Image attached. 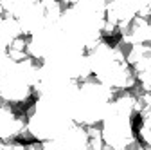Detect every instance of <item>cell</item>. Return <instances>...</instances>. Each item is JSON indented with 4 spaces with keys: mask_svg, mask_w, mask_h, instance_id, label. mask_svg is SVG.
<instances>
[{
    "mask_svg": "<svg viewBox=\"0 0 151 150\" xmlns=\"http://www.w3.org/2000/svg\"><path fill=\"white\" fill-rule=\"evenodd\" d=\"M43 62L27 58L20 63L7 62L0 69V98L9 105L25 107L32 98V87L38 82Z\"/></svg>",
    "mask_w": 151,
    "mask_h": 150,
    "instance_id": "1",
    "label": "cell"
},
{
    "mask_svg": "<svg viewBox=\"0 0 151 150\" xmlns=\"http://www.w3.org/2000/svg\"><path fill=\"white\" fill-rule=\"evenodd\" d=\"M113 94L115 92L103 85L93 74L81 80L72 103V121L83 127L99 125L106 116Z\"/></svg>",
    "mask_w": 151,
    "mask_h": 150,
    "instance_id": "2",
    "label": "cell"
},
{
    "mask_svg": "<svg viewBox=\"0 0 151 150\" xmlns=\"http://www.w3.org/2000/svg\"><path fill=\"white\" fill-rule=\"evenodd\" d=\"M101 132H103L104 145L110 150H122L131 139H135L131 119L115 114L111 110L106 112L104 119L101 121Z\"/></svg>",
    "mask_w": 151,
    "mask_h": 150,
    "instance_id": "3",
    "label": "cell"
},
{
    "mask_svg": "<svg viewBox=\"0 0 151 150\" xmlns=\"http://www.w3.org/2000/svg\"><path fill=\"white\" fill-rule=\"evenodd\" d=\"M29 130L27 108L18 105L0 107V139H22Z\"/></svg>",
    "mask_w": 151,
    "mask_h": 150,
    "instance_id": "4",
    "label": "cell"
},
{
    "mask_svg": "<svg viewBox=\"0 0 151 150\" xmlns=\"http://www.w3.org/2000/svg\"><path fill=\"white\" fill-rule=\"evenodd\" d=\"M119 34L121 38H124L131 45L149 44L151 42V20H146V18L137 15L128 24H122L119 27Z\"/></svg>",
    "mask_w": 151,
    "mask_h": 150,
    "instance_id": "5",
    "label": "cell"
},
{
    "mask_svg": "<svg viewBox=\"0 0 151 150\" xmlns=\"http://www.w3.org/2000/svg\"><path fill=\"white\" fill-rule=\"evenodd\" d=\"M56 150H88L86 128L79 123H72L63 134L54 139Z\"/></svg>",
    "mask_w": 151,
    "mask_h": 150,
    "instance_id": "6",
    "label": "cell"
},
{
    "mask_svg": "<svg viewBox=\"0 0 151 150\" xmlns=\"http://www.w3.org/2000/svg\"><path fill=\"white\" fill-rule=\"evenodd\" d=\"M135 11L129 9L122 0H113L106 4V20L121 27L122 24H128L131 18H135Z\"/></svg>",
    "mask_w": 151,
    "mask_h": 150,
    "instance_id": "7",
    "label": "cell"
},
{
    "mask_svg": "<svg viewBox=\"0 0 151 150\" xmlns=\"http://www.w3.org/2000/svg\"><path fill=\"white\" fill-rule=\"evenodd\" d=\"M27 42H29V36L22 34V36L14 38L7 45V54H9V60L11 62L20 63V62H24V60L29 58V54H27Z\"/></svg>",
    "mask_w": 151,
    "mask_h": 150,
    "instance_id": "8",
    "label": "cell"
},
{
    "mask_svg": "<svg viewBox=\"0 0 151 150\" xmlns=\"http://www.w3.org/2000/svg\"><path fill=\"white\" fill-rule=\"evenodd\" d=\"M147 58H151V42L149 44H139V45L131 47V52L128 56V63L133 67V65H137Z\"/></svg>",
    "mask_w": 151,
    "mask_h": 150,
    "instance_id": "9",
    "label": "cell"
},
{
    "mask_svg": "<svg viewBox=\"0 0 151 150\" xmlns=\"http://www.w3.org/2000/svg\"><path fill=\"white\" fill-rule=\"evenodd\" d=\"M139 138L142 139L144 145H151V114L140 118V127H139Z\"/></svg>",
    "mask_w": 151,
    "mask_h": 150,
    "instance_id": "10",
    "label": "cell"
},
{
    "mask_svg": "<svg viewBox=\"0 0 151 150\" xmlns=\"http://www.w3.org/2000/svg\"><path fill=\"white\" fill-rule=\"evenodd\" d=\"M122 2L129 7V9H133L135 15H139L142 9H146L147 6H151V0H122Z\"/></svg>",
    "mask_w": 151,
    "mask_h": 150,
    "instance_id": "11",
    "label": "cell"
},
{
    "mask_svg": "<svg viewBox=\"0 0 151 150\" xmlns=\"http://www.w3.org/2000/svg\"><path fill=\"white\" fill-rule=\"evenodd\" d=\"M122 150H144V143H140V141L135 138V139H131V141L122 148Z\"/></svg>",
    "mask_w": 151,
    "mask_h": 150,
    "instance_id": "12",
    "label": "cell"
},
{
    "mask_svg": "<svg viewBox=\"0 0 151 150\" xmlns=\"http://www.w3.org/2000/svg\"><path fill=\"white\" fill-rule=\"evenodd\" d=\"M9 62V54H7V49L6 47H0V69H2L6 63Z\"/></svg>",
    "mask_w": 151,
    "mask_h": 150,
    "instance_id": "13",
    "label": "cell"
},
{
    "mask_svg": "<svg viewBox=\"0 0 151 150\" xmlns=\"http://www.w3.org/2000/svg\"><path fill=\"white\" fill-rule=\"evenodd\" d=\"M25 150H43V145H42V141H32V143L25 145Z\"/></svg>",
    "mask_w": 151,
    "mask_h": 150,
    "instance_id": "14",
    "label": "cell"
},
{
    "mask_svg": "<svg viewBox=\"0 0 151 150\" xmlns=\"http://www.w3.org/2000/svg\"><path fill=\"white\" fill-rule=\"evenodd\" d=\"M42 145H43V150H56L54 139H50V141H42Z\"/></svg>",
    "mask_w": 151,
    "mask_h": 150,
    "instance_id": "15",
    "label": "cell"
},
{
    "mask_svg": "<svg viewBox=\"0 0 151 150\" xmlns=\"http://www.w3.org/2000/svg\"><path fill=\"white\" fill-rule=\"evenodd\" d=\"M61 2H63L67 7H70V6H76V4L79 2V0H61Z\"/></svg>",
    "mask_w": 151,
    "mask_h": 150,
    "instance_id": "16",
    "label": "cell"
},
{
    "mask_svg": "<svg viewBox=\"0 0 151 150\" xmlns=\"http://www.w3.org/2000/svg\"><path fill=\"white\" fill-rule=\"evenodd\" d=\"M4 18V7H2V2H0V20Z\"/></svg>",
    "mask_w": 151,
    "mask_h": 150,
    "instance_id": "17",
    "label": "cell"
},
{
    "mask_svg": "<svg viewBox=\"0 0 151 150\" xmlns=\"http://www.w3.org/2000/svg\"><path fill=\"white\" fill-rule=\"evenodd\" d=\"M104 2H106V4H108V2H113V0H104Z\"/></svg>",
    "mask_w": 151,
    "mask_h": 150,
    "instance_id": "18",
    "label": "cell"
}]
</instances>
